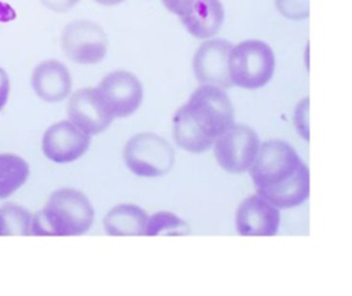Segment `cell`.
I'll list each match as a JSON object with an SVG mask.
<instances>
[{
  "instance_id": "cell-1",
  "label": "cell",
  "mask_w": 352,
  "mask_h": 296,
  "mask_svg": "<svg viewBox=\"0 0 352 296\" xmlns=\"http://www.w3.org/2000/svg\"><path fill=\"white\" fill-rule=\"evenodd\" d=\"M234 124V109L223 88L202 84L173 114L176 145L190 153H204Z\"/></svg>"
},
{
  "instance_id": "cell-2",
  "label": "cell",
  "mask_w": 352,
  "mask_h": 296,
  "mask_svg": "<svg viewBox=\"0 0 352 296\" xmlns=\"http://www.w3.org/2000/svg\"><path fill=\"white\" fill-rule=\"evenodd\" d=\"M250 176L257 194L276 208L297 207L309 195V171L283 140H268L260 146Z\"/></svg>"
},
{
  "instance_id": "cell-3",
  "label": "cell",
  "mask_w": 352,
  "mask_h": 296,
  "mask_svg": "<svg viewBox=\"0 0 352 296\" xmlns=\"http://www.w3.org/2000/svg\"><path fill=\"white\" fill-rule=\"evenodd\" d=\"M95 218L87 195L76 189L52 191L43 209L32 219V235H81L89 230Z\"/></svg>"
},
{
  "instance_id": "cell-4",
  "label": "cell",
  "mask_w": 352,
  "mask_h": 296,
  "mask_svg": "<svg viewBox=\"0 0 352 296\" xmlns=\"http://www.w3.org/2000/svg\"><path fill=\"white\" fill-rule=\"evenodd\" d=\"M275 70L272 48L261 40H245L232 47L228 56V72L232 85L257 89L264 87Z\"/></svg>"
},
{
  "instance_id": "cell-5",
  "label": "cell",
  "mask_w": 352,
  "mask_h": 296,
  "mask_svg": "<svg viewBox=\"0 0 352 296\" xmlns=\"http://www.w3.org/2000/svg\"><path fill=\"white\" fill-rule=\"evenodd\" d=\"M126 168L140 178H158L168 173L175 164L170 143L154 132H140L129 138L122 150Z\"/></svg>"
},
{
  "instance_id": "cell-6",
  "label": "cell",
  "mask_w": 352,
  "mask_h": 296,
  "mask_svg": "<svg viewBox=\"0 0 352 296\" xmlns=\"http://www.w3.org/2000/svg\"><path fill=\"white\" fill-rule=\"evenodd\" d=\"M60 47L72 62L95 65L102 62L107 54V36L96 22L76 19L63 28Z\"/></svg>"
},
{
  "instance_id": "cell-7",
  "label": "cell",
  "mask_w": 352,
  "mask_h": 296,
  "mask_svg": "<svg viewBox=\"0 0 352 296\" xmlns=\"http://www.w3.org/2000/svg\"><path fill=\"white\" fill-rule=\"evenodd\" d=\"M260 150L257 134L246 125L232 124L213 145L217 164L230 173H241L253 165Z\"/></svg>"
},
{
  "instance_id": "cell-8",
  "label": "cell",
  "mask_w": 352,
  "mask_h": 296,
  "mask_svg": "<svg viewBox=\"0 0 352 296\" xmlns=\"http://www.w3.org/2000/svg\"><path fill=\"white\" fill-rule=\"evenodd\" d=\"M96 88L116 118L133 114L143 101L140 80L126 70H114L106 74Z\"/></svg>"
},
{
  "instance_id": "cell-9",
  "label": "cell",
  "mask_w": 352,
  "mask_h": 296,
  "mask_svg": "<svg viewBox=\"0 0 352 296\" xmlns=\"http://www.w3.org/2000/svg\"><path fill=\"white\" fill-rule=\"evenodd\" d=\"M91 135L80 129L70 120L52 124L44 132L41 150L56 164H69L78 160L89 147Z\"/></svg>"
},
{
  "instance_id": "cell-10",
  "label": "cell",
  "mask_w": 352,
  "mask_h": 296,
  "mask_svg": "<svg viewBox=\"0 0 352 296\" xmlns=\"http://www.w3.org/2000/svg\"><path fill=\"white\" fill-rule=\"evenodd\" d=\"M69 120L88 135L103 132L113 121L114 116L98 88H81L72 94L67 102Z\"/></svg>"
},
{
  "instance_id": "cell-11",
  "label": "cell",
  "mask_w": 352,
  "mask_h": 296,
  "mask_svg": "<svg viewBox=\"0 0 352 296\" xmlns=\"http://www.w3.org/2000/svg\"><path fill=\"white\" fill-rule=\"evenodd\" d=\"M232 47L227 40L214 39L202 43L192 58V70L201 84L220 88L232 85L228 72V56Z\"/></svg>"
},
{
  "instance_id": "cell-12",
  "label": "cell",
  "mask_w": 352,
  "mask_h": 296,
  "mask_svg": "<svg viewBox=\"0 0 352 296\" xmlns=\"http://www.w3.org/2000/svg\"><path fill=\"white\" fill-rule=\"evenodd\" d=\"M279 222V209L260 194L245 198L235 215L236 231L241 235H275Z\"/></svg>"
},
{
  "instance_id": "cell-13",
  "label": "cell",
  "mask_w": 352,
  "mask_h": 296,
  "mask_svg": "<svg viewBox=\"0 0 352 296\" xmlns=\"http://www.w3.org/2000/svg\"><path fill=\"white\" fill-rule=\"evenodd\" d=\"M30 83L34 94L50 103L66 99L73 85L69 69L56 59L40 62L32 73Z\"/></svg>"
},
{
  "instance_id": "cell-14",
  "label": "cell",
  "mask_w": 352,
  "mask_h": 296,
  "mask_svg": "<svg viewBox=\"0 0 352 296\" xmlns=\"http://www.w3.org/2000/svg\"><path fill=\"white\" fill-rule=\"evenodd\" d=\"M187 32L197 39H209L214 36L224 21V8L220 0H198L180 17Z\"/></svg>"
},
{
  "instance_id": "cell-15",
  "label": "cell",
  "mask_w": 352,
  "mask_h": 296,
  "mask_svg": "<svg viewBox=\"0 0 352 296\" xmlns=\"http://www.w3.org/2000/svg\"><path fill=\"white\" fill-rule=\"evenodd\" d=\"M148 215L135 204L113 207L103 218V227L109 235H144Z\"/></svg>"
},
{
  "instance_id": "cell-16",
  "label": "cell",
  "mask_w": 352,
  "mask_h": 296,
  "mask_svg": "<svg viewBox=\"0 0 352 296\" xmlns=\"http://www.w3.org/2000/svg\"><path fill=\"white\" fill-rule=\"evenodd\" d=\"M29 164L12 153H0V200L21 189L29 178Z\"/></svg>"
},
{
  "instance_id": "cell-17",
  "label": "cell",
  "mask_w": 352,
  "mask_h": 296,
  "mask_svg": "<svg viewBox=\"0 0 352 296\" xmlns=\"http://www.w3.org/2000/svg\"><path fill=\"white\" fill-rule=\"evenodd\" d=\"M33 215L23 207L6 202L0 207V235H29Z\"/></svg>"
},
{
  "instance_id": "cell-18",
  "label": "cell",
  "mask_w": 352,
  "mask_h": 296,
  "mask_svg": "<svg viewBox=\"0 0 352 296\" xmlns=\"http://www.w3.org/2000/svg\"><path fill=\"white\" fill-rule=\"evenodd\" d=\"M190 233V226L177 215L166 211H160L148 216L144 235H186Z\"/></svg>"
},
{
  "instance_id": "cell-19",
  "label": "cell",
  "mask_w": 352,
  "mask_h": 296,
  "mask_svg": "<svg viewBox=\"0 0 352 296\" xmlns=\"http://www.w3.org/2000/svg\"><path fill=\"white\" fill-rule=\"evenodd\" d=\"M307 110H308V98H304L296 107V127L300 132V135L304 139H309V128H308V117H307Z\"/></svg>"
},
{
  "instance_id": "cell-20",
  "label": "cell",
  "mask_w": 352,
  "mask_h": 296,
  "mask_svg": "<svg viewBox=\"0 0 352 296\" xmlns=\"http://www.w3.org/2000/svg\"><path fill=\"white\" fill-rule=\"evenodd\" d=\"M168 11L177 15L179 18L184 15L198 0H161Z\"/></svg>"
},
{
  "instance_id": "cell-21",
  "label": "cell",
  "mask_w": 352,
  "mask_h": 296,
  "mask_svg": "<svg viewBox=\"0 0 352 296\" xmlns=\"http://www.w3.org/2000/svg\"><path fill=\"white\" fill-rule=\"evenodd\" d=\"M80 0H40L43 6L55 11V12H66L72 10Z\"/></svg>"
},
{
  "instance_id": "cell-22",
  "label": "cell",
  "mask_w": 352,
  "mask_h": 296,
  "mask_svg": "<svg viewBox=\"0 0 352 296\" xmlns=\"http://www.w3.org/2000/svg\"><path fill=\"white\" fill-rule=\"evenodd\" d=\"M10 94V78L4 69L0 67V110L6 106Z\"/></svg>"
},
{
  "instance_id": "cell-23",
  "label": "cell",
  "mask_w": 352,
  "mask_h": 296,
  "mask_svg": "<svg viewBox=\"0 0 352 296\" xmlns=\"http://www.w3.org/2000/svg\"><path fill=\"white\" fill-rule=\"evenodd\" d=\"M15 17H16V14H15L14 8L10 4L0 1V22H10V21L15 19Z\"/></svg>"
},
{
  "instance_id": "cell-24",
  "label": "cell",
  "mask_w": 352,
  "mask_h": 296,
  "mask_svg": "<svg viewBox=\"0 0 352 296\" xmlns=\"http://www.w3.org/2000/svg\"><path fill=\"white\" fill-rule=\"evenodd\" d=\"M94 1H96L99 4H103V6H116V4H120L125 0H94Z\"/></svg>"
}]
</instances>
